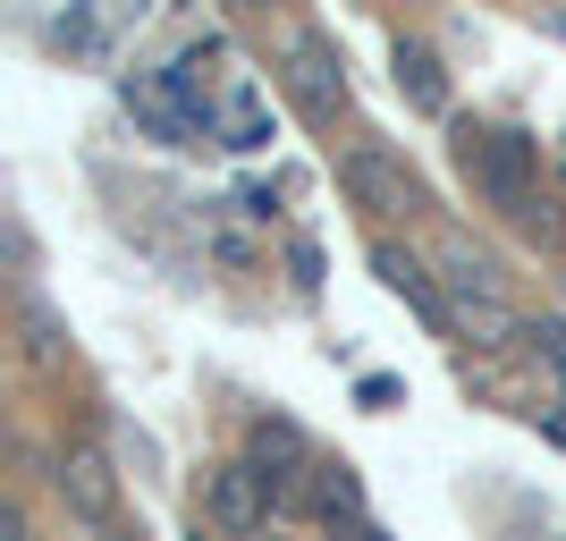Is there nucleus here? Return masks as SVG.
<instances>
[{
	"instance_id": "1",
	"label": "nucleus",
	"mask_w": 566,
	"mask_h": 541,
	"mask_svg": "<svg viewBox=\"0 0 566 541\" xmlns=\"http://www.w3.org/2000/svg\"><path fill=\"white\" fill-rule=\"evenodd\" d=\"M457 169L491 195L499 212H524L542 162H533V136H516V127H465V136H457Z\"/></svg>"
},
{
	"instance_id": "2",
	"label": "nucleus",
	"mask_w": 566,
	"mask_h": 541,
	"mask_svg": "<svg viewBox=\"0 0 566 541\" xmlns=\"http://www.w3.org/2000/svg\"><path fill=\"white\" fill-rule=\"evenodd\" d=\"M449 330H465L473 347H507V339H524L516 313H507V296H499V271L473 246H449Z\"/></svg>"
},
{
	"instance_id": "3",
	"label": "nucleus",
	"mask_w": 566,
	"mask_h": 541,
	"mask_svg": "<svg viewBox=\"0 0 566 541\" xmlns=\"http://www.w3.org/2000/svg\"><path fill=\"white\" fill-rule=\"evenodd\" d=\"M280 76H287V94L305 102L313 118L347 111V69H338V51L322 43L313 25H287V34H280Z\"/></svg>"
},
{
	"instance_id": "4",
	"label": "nucleus",
	"mask_w": 566,
	"mask_h": 541,
	"mask_svg": "<svg viewBox=\"0 0 566 541\" xmlns=\"http://www.w3.org/2000/svg\"><path fill=\"white\" fill-rule=\"evenodd\" d=\"M338 178H347V195L364 204V212H380V220H398V212H423V178L398 162V153H347L338 162Z\"/></svg>"
},
{
	"instance_id": "5",
	"label": "nucleus",
	"mask_w": 566,
	"mask_h": 541,
	"mask_svg": "<svg viewBox=\"0 0 566 541\" xmlns=\"http://www.w3.org/2000/svg\"><path fill=\"white\" fill-rule=\"evenodd\" d=\"M127 111H136L161 144H203V136H212V118H203L178 85H169V69H161V76H127Z\"/></svg>"
},
{
	"instance_id": "6",
	"label": "nucleus",
	"mask_w": 566,
	"mask_h": 541,
	"mask_svg": "<svg viewBox=\"0 0 566 541\" xmlns=\"http://www.w3.org/2000/svg\"><path fill=\"white\" fill-rule=\"evenodd\" d=\"M203 508H212L220 533H262L271 524V482H262V466H220L212 474V491H203Z\"/></svg>"
},
{
	"instance_id": "7",
	"label": "nucleus",
	"mask_w": 566,
	"mask_h": 541,
	"mask_svg": "<svg viewBox=\"0 0 566 541\" xmlns=\"http://www.w3.org/2000/svg\"><path fill=\"white\" fill-rule=\"evenodd\" d=\"M60 499H69L85 524H111L118 517V474H111V457H102V448H69V457H60Z\"/></svg>"
},
{
	"instance_id": "8",
	"label": "nucleus",
	"mask_w": 566,
	"mask_h": 541,
	"mask_svg": "<svg viewBox=\"0 0 566 541\" xmlns=\"http://www.w3.org/2000/svg\"><path fill=\"white\" fill-rule=\"evenodd\" d=\"M254 448H262V482H271V499H296V491H305V440H296L287 424H262Z\"/></svg>"
},
{
	"instance_id": "9",
	"label": "nucleus",
	"mask_w": 566,
	"mask_h": 541,
	"mask_svg": "<svg viewBox=\"0 0 566 541\" xmlns=\"http://www.w3.org/2000/svg\"><path fill=\"white\" fill-rule=\"evenodd\" d=\"M373 271H380L389 288H398V296H415V305H423V322H440V330H449V288H431V280H423V262H406L398 246H380V254H373Z\"/></svg>"
},
{
	"instance_id": "10",
	"label": "nucleus",
	"mask_w": 566,
	"mask_h": 541,
	"mask_svg": "<svg viewBox=\"0 0 566 541\" xmlns=\"http://www.w3.org/2000/svg\"><path fill=\"white\" fill-rule=\"evenodd\" d=\"M229 153H254V144H271V111H262V94L254 85H237L229 102H220V127H212Z\"/></svg>"
},
{
	"instance_id": "11",
	"label": "nucleus",
	"mask_w": 566,
	"mask_h": 541,
	"mask_svg": "<svg viewBox=\"0 0 566 541\" xmlns=\"http://www.w3.org/2000/svg\"><path fill=\"white\" fill-rule=\"evenodd\" d=\"M398 85H406L415 111H449V76L431 60V43H398Z\"/></svg>"
},
{
	"instance_id": "12",
	"label": "nucleus",
	"mask_w": 566,
	"mask_h": 541,
	"mask_svg": "<svg viewBox=\"0 0 566 541\" xmlns=\"http://www.w3.org/2000/svg\"><path fill=\"white\" fill-rule=\"evenodd\" d=\"M322 508H331V517H355V482H347V466L322 474Z\"/></svg>"
},
{
	"instance_id": "13",
	"label": "nucleus",
	"mask_w": 566,
	"mask_h": 541,
	"mask_svg": "<svg viewBox=\"0 0 566 541\" xmlns=\"http://www.w3.org/2000/svg\"><path fill=\"white\" fill-rule=\"evenodd\" d=\"M524 339H533V347H542L549 364H558V373H566V322H542V330H524Z\"/></svg>"
},
{
	"instance_id": "14",
	"label": "nucleus",
	"mask_w": 566,
	"mask_h": 541,
	"mask_svg": "<svg viewBox=\"0 0 566 541\" xmlns=\"http://www.w3.org/2000/svg\"><path fill=\"white\" fill-rule=\"evenodd\" d=\"M25 330H34V355L51 364V355H60V339H51V313H25Z\"/></svg>"
},
{
	"instance_id": "15",
	"label": "nucleus",
	"mask_w": 566,
	"mask_h": 541,
	"mask_svg": "<svg viewBox=\"0 0 566 541\" xmlns=\"http://www.w3.org/2000/svg\"><path fill=\"white\" fill-rule=\"evenodd\" d=\"M102 541H144V533H118V524H102Z\"/></svg>"
},
{
	"instance_id": "16",
	"label": "nucleus",
	"mask_w": 566,
	"mask_h": 541,
	"mask_svg": "<svg viewBox=\"0 0 566 541\" xmlns=\"http://www.w3.org/2000/svg\"><path fill=\"white\" fill-rule=\"evenodd\" d=\"M355 541H389V533H355Z\"/></svg>"
}]
</instances>
